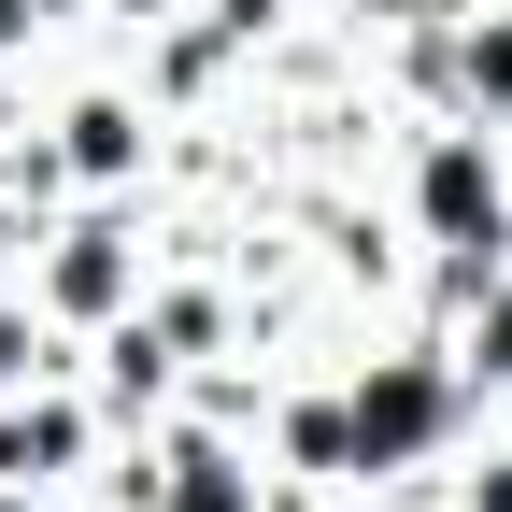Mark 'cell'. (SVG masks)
<instances>
[{
    "mask_svg": "<svg viewBox=\"0 0 512 512\" xmlns=\"http://www.w3.org/2000/svg\"><path fill=\"white\" fill-rule=\"evenodd\" d=\"M427 413H441V399H427V370H384V384H370V413H356V441H370V456H384V441H427Z\"/></svg>",
    "mask_w": 512,
    "mask_h": 512,
    "instance_id": "6da1fadb",
    "label": "cell"
},
{
    "mask_svg": "<svg viewBox=\"0 0 512 512\" xmlns=\"http://www.w3.org/2000/svg\"><path fill=\"white\" fill-rule=\"evenodd\" d=\"M498 370H512V299H498Z\"/></svg>",
    "mask_w": 512,
    "mask_h": 512,
    "instance_id": "3957f363",
    "label": "cell"
},
{
    "mask_svg": "<svg viewBox=\"0 0 512 512\" xmlns=\"http://www.w3.org/2000/svg\"><path fill=\"white\" fill-rule=\"evenodd\" d=\"M427 214H441V228H484V171L441 157V171H427Z\"/></svg>",
    "mask_w": 512,
    "mask_h": 512,
    "instance_id": "7a4b0ae2",
    "label": "cell"
}]
</instances>
